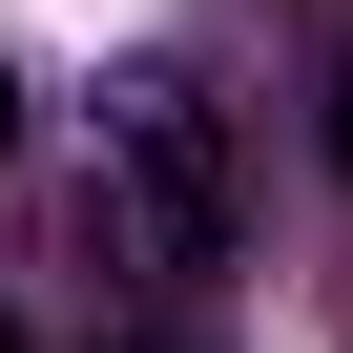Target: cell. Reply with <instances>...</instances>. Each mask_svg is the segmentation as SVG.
<instances>
[{
	"instance_id": "4",
	"label": "cell",
	"mask_w": 353,
	"mask_h": 353,
	"mask_svg": "<svg viewBox=\"0 0 353 353\" xmlns=\"http://www.w3.org/2000/svg\"><path fill=\"white\" fill-rule=\"evenodd\" d=\"M0 353H21V312H0Z\"/></svg>"
},
{
	"instance_id": "3",
	"label": "cell",
	"mask_w": 353,
	"mask_h": 353,
	"mask_svg": "<svg viewBox=\"0 0 353 353\" xmlns=\"http://www.w3.org/2000/svg\"><path fill=\"white\" fill-rule=\"evenodd\" d=\"M332 145H353V83H332Z\"/></svg>"
},
{
	"instance_id": "1",
	"label": "cell",
	"mask_w": 353,
	"mask_h": 353,
	"mask_svg": "<svg viewBox=\"0 0 353 353\" xmlns=\"http://www.w3.org/2000/svg\"><path fill=\"white\" fill-rule=\"evenodd\" d=\"M83 208H104V270H208V250H229V104H208L188 63H125Z\"/></svg>"
},
{
	"instance_id": "2",
	"label": "cell",
	"mask_w": 353,
	"mask_h": 353,
	"mask_svg": "<svg viewBox=\"0 0 353 353\" xmlns=\"http://www.w3.org/2000/svg\"><path fill=\"white\" fill-rule=\"evenodd\" d=\"M0 145H21V63H0Z\"/></svg>"
}]
</instances>
